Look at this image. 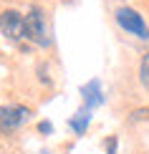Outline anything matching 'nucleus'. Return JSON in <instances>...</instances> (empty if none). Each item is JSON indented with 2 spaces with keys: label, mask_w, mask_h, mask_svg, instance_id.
Returning a JSON list of instances; mask_svg holds the SVG:
<instances>
[{
  "label": "nucleus",
  "mask_w": 149,
  "mask_h": 154,
  "mask_svg": "<svg viewBox=\"0 0 149 154\" xmlns=\"http://www.w3.org/2000/svg\"><path fill=\"white\" fill-rule=\"evenodd\" d=\"M116 23H119L126 33H134L137 38H141V41H149L147 20L134 8H119V10H116Z\"/></svg>",
  "instance_id": "2"
},
{
  "label": "nucleus",
  "mask_w": 149,
  "mask_h": 154,
  "mask_svg": "<svg viewBox=\"0 0 149 154\" xmlns=\"http://www.w3.org/2000/svg\"><path fill=\"white\" fill-rule=\"evenodd\" d=\"M68 126H71L76 134H86V129H88V109H86V106L79 109V111L68 119Z\"/></svg>",
  "instance_id": "6"
},
{
  "label": "nucleus",
  "mask_w": 149,
  "mask_h": 154,
  "mask_svg": "<svg viewBox=\"0 0 149 154\" xmlns=\"http://www.w3.org/2000/svg\"><path fill=\"white\" fill-rule=\"evenodd\" d=\"M30 119L25 106H0V131H15Z\"/></svg>",
  "instance_id": "3"
},
{
  "label": "nucleus",
  "mask_w": 149,
  "mask_h": 154,
  "mask_svg": "<svg viewBox=\"0 0 149 154\" xmlns=\"http://www.w3.org/2000/svg\"><path fill=\"white\" fill-rule=\"evenodd\" d=\"M41 131L43 134H51V131H53V126H51L48 121H41Z\"/></svg>",
  "instance_id": "9"
},
{
  "label": "nucleus",
  "mask_w": 149,
  "mask_h": 154,
  "mask_svg": "<svg viewBox=\"0 0 149 154\" xmlns=\"http://www.w3.org/2000/svg\"><path fill=\"white\" fill-rule=\"evenodd\" d=\"M81 96H83V104H86V109H94L99 106L104 101V94H101V83L99 81H88L86 86H81Z\"/></svg>",
  "instance_id": "5"
},
{
  "label": "nucleus",
  "mask_w": 149,
  "mask_h": 154,
  "mask_svg": "<svg viewBox=\"0 0 149 154\" xmlns=\"http://www.w3.org/2000/svg\"><path fill=\"white\" fill-rule=\"evenodd\" d=\"M25 38L36 43V46H48L51 38H48V28H46V15L38 5H30L28 15H25Z\"/></svg>",
  "instance_id": "1"
},
{
  "label": "nucleus",
  "mask_w": 149,
  "mask_h": 154,
  "mask_svg": "<svg viewBox=\"0 0 149 154\" xmlns=\"http://www.w3.org/2000/svg\"><path fill=\"white\" fill-rule=\"evenodd\" d=\"M139 79H141V83L149 88V53L141 56V63H139Z\"/></svg>",
  "instance_id": "7"
},
{
  "label": "nucleus",
  "mask_w": 149,
  "mask_h": 154,
  "mask_svg": "<svg viewBox=\"0 0 149 154\" xmlns=\"http://www.w3.org/2000/svg\"><path fill=\"white\" fill-rule=\"evenodd\" d=\"M109 154H116V139H109Z\"/></svg>",
  "instance_id": "10"
},
{
  "label": "nucleus",
  "mask_w": 149,
  "mask_h": 154,
  "mask_svg": "<svg viewBox=\"0 0 149 154\" xmlns=\"http://www.w3.org/2000/svg\"><path fill=\"white\" fill-rule=\"evenodd\" d=\"M141 119H149V109H137V111L129 116V121H141Z\"/></svg>",
  "instance_id": "8"
},
{
  "label": "nucleus",
  "mask_w": 149,
  "mask_h": 154,
  "mask_svg": "<svg viewBox=\"0 0 149 154\" xmlns=\"http://www.w3.org/2000/svg\"><path fill=\"white\" fill-rule=\"evenodd\" d=\"M0 30L10 41H18L25 35V18L18 10H3L0 13Z\"/></svg>",
  "instance_id": "4"
}]
</instances>
